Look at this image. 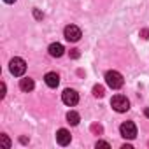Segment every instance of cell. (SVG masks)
<instances>
[{
	"label": "cell",
	"mask_w": 149,
	"mask_h": 149,
	"mask_svg": "<svg viewBox=\"0 0 149 149\" xmlns=\"http://www.w3.org/2000/svg\"><path fill=\"white\" fill-rule=\"evenodd\" d=\"M105 83H107V86L109 88H112V90H119L121 86H123V76L119 72H116V70H109L107 74H105Z\"/></svg>",
	"instance_id": "obj_1"
},
{
	"label": "cell",
	"mask_w": 149,
	"mask_h": 149,
	"mask_svg": "<svg viewBox=\"0 0 149 149\" xmlns=\"http://www.w3.org/2000/svg\"><path fill=\"white\" fill-rule=\"evenodd\" d=\"M9 70H11V74L13 76H16V77H21L23 74H25V70H26V63H25V60L23 58H13L11 61H9Z\"/></svg>",
	"instance_id": "obj_2"
},
{
	"label": "cell",
	"mask_w": 149,
	"mask_h": 149,
	"mask_svg": "<svg viewBox=\"0 0 149 149\" xmlns=\"http://www.w3.org/2000/svg\"><path fill=\"white\" fill-rule=\"evenodd\" d=\"M111 105H112V109H114L116 112H126V111L130 109V102H128V98L123 97V95H116V97H112Z\"/></svg>",
	"instance_id": "obj_3"
},
{
	"label": "cell",
	"mask_w": 149,
	"mask_h": 149,
	"mask_svg": "<svg viewBox=\"0 0 149 149\" xmlns=\"http://www.w3.org/2000/svg\"><path fill=\"white\" fill-rule=\"evenodd\" d=\"M63 33H65V39L68 40V42H77L79 39H81V28L79 26H76V25H68V26H65V30H63Z\"/></svg>",
	"instance_id": "obj_4"
},
{
	"label": "cell",
	"mask_w": 149,
	"mask_h": 149,
	"mask_svg": "<svg viewBox=\"0 0 149 149\" xmlns=\"http://www.w3.org/2000/svg\"><path fill=\"white\" fill-rule=\"evenodd\" d=\"M61 100H63L65 105L74 107V105H77V102H79V95H77V91H74V90L67 88V90L61 93Z\"/></svg>",
	"instance_id": "obj_5"
},
{
	"label": "cell",
	"mask_w": 149,
	"mask_h": 149,
	"mask_svg": "<svg viewBox=\"0 0 149 149\" xmlns=\"http://www.w3.org/2000/svg\"><path fill=\"white\" fill-rule=\"evenodd\" d=\"M119 132H121V135L125 137V139H135L137 137V126H135V123H132V121H125L121 126H119Z\"/></svg>",
	"instance_id": "obj_6"
},
{
	"label": "cell",
	"mask_w": 149,
	"mask_h": 149,
	"mask_svg": "<svg viewBox=\"0 0 149 149\" xmlns=\"http://www.w3.org/2000/svg\"><path fill=\"white\" fill-rule=\"evenodd\" d=\"M70 140H72V135H70V132H68V130L60 128V130L56 132V142H58L60 146H68V144H70Z\"/></svg>",
	"instance_id": "obj_7"
},
{
	"label": "cell",
	"mask_w": 149,
	"mask_h": 149,
	"mask_svg": "<svg viewBox=\"0 0 149 149\" xmlns=\"http://www.w3.org/2000/svg\"><path fill=\"white\" fill-rule=\"evenodd\" d=\"M44 81H46V84H47L49 88H56V86L60 84V76H58L56 72H47L46 77H44Z\"/></svg>",
	"instance_id": "obj_8"
},
{
	"label": "cell",
	"mask_w": 149,
	"mask_h": 149,
	"mask_svg": "<svg viewBox=\"0 0 149 149\" xmlns=\"http://www.w3.org/2000/svg\"><path fill=\"white\" fill-rule=\"evenodd\" d=\"M47 51H49V54H51V56L60 58V56L63 54V51H65V49H63V46H61L60 42H53V44L49 46V49H47Z\"/></svg>",
	"instance_id": "obj_9"
},
{
	"label": "cell",
	"mask_w": 149,
	"mask_h": 149,
	"mask_svg": "<svg viewBox=\"0 0 149 149\" xmlns=\"http://www.w3.org/2000/svg\"><path fill=\"white\" fill-rule=\"evenodd\" d=\"M33 88H35V83H33V79H30V77H25V79H21V81H19V90H21V91L28 93V91H32Z\"/></svg>",
	"instance_id": "obj_10"
},
{
	"label": "cell",
	"mask_w": 149,
	"mask_h": 149,
	"mask_svg": "<svg viewBox=\"0 0 149 149\" xmlns=\"http://www.w3.org/2000/svg\"><path fill=\"white\" fill-rule=\"evenodd\" d=\"M79 119H81V118H79V114H77L76 111H70V112L67 114V121H68V123H70L72 126L79 125Z\"/></svg>",
	"instance_id": "obj_11"
},
{
	"label": "cell",
	"mask_w": 149,
	"mask_h": 149,
	"mask_svg": "<svg viewBox=\"0 0 149 149\" xmlns=\"http://www.w3.org/2000/svg\"><path fill=\"white\" fill-rule=\"evenodd\" d=\"M0 142H2V146H4L6 149H9V147H11V140H9V137H7V135H4V133L0 135Z\"/></svg>",
	"instance_id": "obj_12"
},
{
	"label": "cell",
	"mask_w": 149,
	"mask_h": 149,
	"mask_svg": "<svg viewBox=\"0 0 149 149\" xmlns=\"http://www.w3.org/2000/svg\"><path fill=\"white\" fill-rule=\"evenodd\" d=\"M93 95L98 97V98H102V97H104V88H102V86H95V88H93Z\"/></svg>",
	"instance_id": "obj_13"
},
{
	"label": "cell",
	"mask_w": 149,
	"mask_h": 149,
	"mask_svg": "<svg viewBox=\"0 0 149 149\" xmlns=\"http://www.w3.org/2000/svg\"><path fill=\"white\" fill-rule=\"evenodd\" d=\"M97 147H107V149H109L111 146H109V142H104V140H98V142H97Z\"/></svg>",
	"instance_id": "obj_14"
},
{
	"label": "cell",
	"mask_w": 149,
	"mask_h": 149,
	"mask_svg": "<svg viewBox=\"0 0 149 149\" xmlns=\"http://www.w3.org/2000/svg\"><path fill=\"white\" fill-rule=\"evenodd\" d=\"M70 56H72V58H79V51H77V49H72Z\"/></svg>",
	"instance_id": "obj_15"
},
{
	"label": "cell",
	"mask_w": 149,
	"mask_h": 149,
	"mask_svg": "<svg viewBox=\"0 0 149 149\" xmlns=\"http://www.w3.org/2000/svg\"><path fill=\"white\" fill-rule=\"evenodd\" d=\"M6 97V83H2V93H0V98Z\"/></svg>",
	"instance_id": "obj_16"
},
{
	"label": "cell",
	"mask_w": 149,
	"mask_h": 149,
	"mask_svg": "<svg viewBox=\"0 0 149 149\" xmlns=\"http://www.w3.org/2000/svg\"><path fill=\"white\" fill-rule=\"evenodd\" d=\"M33 14H35V18H37V19H40V18H42V14H40V13H39V11H35V13H33Z\"/></svg>",
	"instance_id": "obj_17"
},
{
	"label": "cell",
	"mask_w": 149,
	"mask_h": 149,
	"mask_svg": "<svg viewBox=\"0 0 149 149\" xmlns=\"http://www.w3.org/2000/svg\"><path fill=\"white\" fill-rule=\"evenodd\" d=\"M4 2H6V4H14L16 0H4Z\"/></svg>",
	"instance_id": "obj_18"
},
{
	"label": "cell",
	"mask_w": 149,
	"mask_h": 149,
	"mask_svg": "<svg viewBox=\"0 0 149 149\" xmlns=\"http://www.w3.org/2000/svg\"><path fill=\"white\" fill-rule=\"evenodd\" d=\"M144 114H146V118H149V107H147V109L144 111Z\"/></svg>",
	"instance_id": "obj_19"
}]
</instances>
